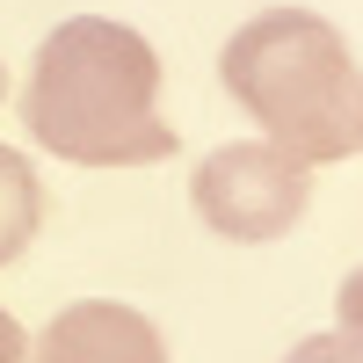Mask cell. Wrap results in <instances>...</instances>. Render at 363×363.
I'll return each mask as SVG.
<instances>
[{"label": "cell", "mask_w": 363, "mask_h": 363, "mask_svg": "<svg viewBox=\"0 0 363 363\" xmlns=\"http://www.w3.org/2000/svg\"><path fill=\"white\" fill-rule=\"evenodd\" d=\"M29 363H167V342L124 298H80L37 335Z\"/></svg>", "instance_id": "4"}, {"label": "cell", "mask_w": 363, "mask_h": 363, "mask_svg": "<svg viewBox=\"0 0 363 363\" xmlns=\"http://www.w3.org/2000/svg\"><path fill=\"white\" fill-rule=\"evenodd\" d=\"M284 363H363V335H342V327L335 335H306Z\"/></svg>", "instance_id": "6"}, {"label": "cell", "mask_w": 363, "mask_h": 363, "mask_svg": "<svg viewBox=\"0 0 363 363\" xmlns=\"http://www.w3.org/2000/svg\"><path fill=\"white\" fill-rule=\"evenodd\" d=\"M44 225V189H37V167H29L15 145H0V269H8Z\"/></svg>", "instance_id": "5"}, {"label": "cell", "mask_w": 363, "mask_h": 363, "mask_svg": "<svg viewBox=\"0 0 363 363\" xmlns=\"http://www.w3.org/2000/svg\"><path fill=\"white\" fill-rule=\"evenodd\" d=\"M218 80L291 160L320 167L363 153V73L327 15L269 8L240 22L218 51Z\"/></svg>", "instance_id": "2"}, {"label": "cell", "mask_w": 363, "mask_h": 363, "mask_svg": "<svg viewBox=\"0 0 363 363\" xmlns=\"http://www.w3.org/2000/svg\"><path fill=\"white\" fill-rule=\"evenodd\" d=\"M0 363H29V335L15 327V313H0Z\"/></svg>", "instance_id": "8"}, {"label": "cell", "mask_w": 363, "mask_h": 363, "mask_svg": "<svg viewBox=\"0 0 363 363\" xmlns=\"http://www.w3.org/2000/svg\"><path fill=\"white\" fill-rule=\"evenodd\" d=\"M0 102H8V66H0Z\"/></svg>", "instance_id": "9"}, {"label": "cell", "mask_w": 363, "mask_h": 363, "mask_svg": "<svg viewBox=\"0 0 363 363\" xmlns=\"http://www.w3.org/2000/svg\"><path fill=\"white\" fill-rule=\"evenodd\" d=\"M335 306H342V335H363V269L342 284V298H335Z\"/></svg>", "instance_id": "7"}, {"label": "cell", "mask_w": 363, "mask_h": 363, "mask_svg": "<svg viewBox=\"0 0 363 363\" xmlns=\"http://www.w3.org/2000/svg\"><path fill=\"white\" fill-rule=\"evenodd\" d=\"M189 196H196V218L218 233V240H240V247H262V240H284L298 218H306V203H313V167L306 160H291L284 145H218L196 182H189Z\"/></svg>", "instance_id": "3"}, {"label": "cell", "mask_w": 363, "mask_h": 363, "mask_svg": "<svg viewBox=\"0 0 363 363\" xmlns=\"http://www.w3.org/2000/svg\"><path fill=\"white\" fill-rule=\"evenodd\" d=\"M22 124L44 153L73 167H145L174 153V124L160 116V51L131 22L66 15L37 44L22 87Z\"/></svg>", "instance_id": "1"}]
</instances>
